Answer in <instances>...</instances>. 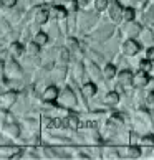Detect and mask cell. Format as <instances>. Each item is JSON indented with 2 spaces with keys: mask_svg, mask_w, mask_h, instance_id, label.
<instances>
[{
  "mask_svg": "<svg viewBox=\"0 0 154 160\" xmlns=\"http://www.w3.org/2000/svg\"><path fill=\"white\" fill-rule=\"evenodd\" d=\"M60 102H61L63 108H73V106L76 104V98H75V94H73V91L70 89V88H66V89L61 92Z\"/></svg>",
  "mask_w": 154,
  "mask_h": 160,
  "instance_id": "1",
  "label": "cell"
},
{
  "mask_svg": "<svg viewBox=\"0 0 154 160\" xmlns=\"http://www.w3.org/2000/svg\"><path fill=\"white\" fill-rule=\"evenodd\" d=\"M17 101V94L15 92H12V91H8V92H3L2 96H0V108H3V109H8L12 104H13Z\"/></svg>",
  "mask_w": 154,
  "mask_h": 160,
  "instance_id": "2",
  "label": "cell"
},
{
  "mask_svg": "<svg viewBox=\"0 0 154 160\" xmlns=\"http://www.w3.org/2000/svg\"><path fill=\"white\" fill-rule=\"evenodd\" d=\"M58 98V88L56 86H48L41 94V101L43 102H53Z\"/></svg>",
  "mask_w": 154,
  "mask_h": 160,
  "instance_id": "3",
  "label": "cell"
},
{
  "mask_svg": "<svg viewBox=\"0 0 154 160\" xmlns=\"http://www.w3.org/2000/svg\"><path fill=\"white\" fill-rule=\"evenodd\" d=\"M48 15H50V12L46 10L45 7H38L37 10H35V23H37V25H43V23H46Z\"/></svg>",
  "mask_w": 154,
  "mask_h": 160,
  "instance_id": "4",
  "label": "cell"
},
{
  "mask_svg": "<svg viewBox=\"0 0 154 160\" xmlns=\"http://www.w3.org/2000/svg\"><path fill=\"white\" fill-rule=\"evenodd\" d=\"M147 82H149V76H147V73H146V71H143V69H141L139 73L133 78V84H134V86H138V88L146 86Z\"/></svg>",
  "mask_w": 154,
  "mask_h": 160,
  "instance_id": "5",
  "label": "cell"
},
{
  "mask_svg": "<svg viewBox=\"0 0 154 160\" xmlns=\"http://www.w3.org/2000/svg\"><path fill=\"white\" fill-rule=\"evenodd\" d=\"M7 74H8V78H20V76H22V69H20V66L15 61H8V64H7Z\"/></svg>",
  "mask_w": 154,
  "mask_h": 160,
  "instance_id": "6",
  "label": "cell"
},
{
  "mask_svg": "<svg viewBox=\"0 0 154 160\" xmlns=\"http://www.w3.org/2000/svg\"><path fill=\"white\" fill-rule=\"evenodd\" d=\"M141 50V46L138 41H134V40H128L126 43H124V53L126 55H136V53H139Z\"/></svg>",
  "mask_w": 154,
  "mask_h": 160,
  "instance_id": "7",
  "label": "cell"
},
{
  "mask_svg": "<svg viewBox=\"0 0 154 160\" xmlns=\"http://www.w3.org/2000/svg\"><path fill=\"white\" fill-rule=\"evenodd\" d=\"M121 13H123L121 5L118 3V2H113V3H111V10H109L111 18H113L114 22H119V20H121Z\"/></svg>",
  "mask_w": 154,
  "mask_h": 160,
  "instance_id": "8",
  "label": "cell"
},
{
  "mask_svg": "<svg viewBox=\"0 0 154 160\" xmlns=\"http://www.w3.org/2000/svg\"><path fill=\"white\" fill-rule=\"evenodd\" d=\"M50 13H51V17H55V18L63 20V18H66V17H68V10L65 7H60V5H55V7L51 8Z\"/></svg>",
  "mask_w": 154,
  "mask_h": 160,
  "instance_id": "9",
  "label": "cell"
},
{
  "mask_svg": "<svg viewBox=\"0 0 154 160\" xmlns=\"http://www.w3.org/2000/svg\"><path fill=\"white\" fill-rule=\"evenodd\" d=\"M5 130H7L10 135H13V137H19L20 135V127L17 126L15 122H8L7 126H5Z\"/></svg>",
  "mask_w": 154,
  "mask_h": 160,
  "instance_id": "10",
  "label": "cell"
},
{
  "mask_svg": "<svg viewBox=\"0 0 154 160\" xmlns=\"http://www.w3.org/2000/svg\"><path fill=\"white\" fill-rule=\"evenodd\" d=\"M83 92H85V96H94V94H96V86H94L93 82H86V84L83 86Z\"/></svg>",
  "mask_w": 154,
  "mask_h": 160,
  "instance_id": "11",
  "label": "cell"
},
{
  "mask_svg": "<svg viewBox=\"0 0 154 160\" xmlns=\"http://www.w3.org/2000/svg\"><path fill=\"white\" fill-rule=\"evenodd\" d=\"M119 81L123 82V84H129V82H133V74H131V71H121Z\"/></svg>",
  "mask_w": 154,
  "mask_h": 160,
  "instance_id": "12",
  "label": "cell"
},
{
  "mask_svg": "<svg viewBox=\"0 0 154 160\" xmlns=\"http://www.w3.org/2000/svg\"><path fill=\"white\" fill-rule=\"evenodd\" d=\"M33 41H35V43H38V45H45L46 41H48V35L43 33V32H38V33L33 37Z\"/></svg>",
  "mask_w": 154,
  "mask_h": 160,
  "instance_id": "13",
  "label": "cell"
},
{
  "mask_svg": "<svg viewBox=\"0 0 154 160\" xmlns=\"http://www.w3.org/2000/svg\"><path fill=\"white\" fill-rule=\"evenodd\" d=\"M118 101H119V96H118V92L111 91V92L106 94V102H108V104L114 106V104H118Z\"/></svg>",
  "mask_w": 154,
  "mask_h": 160,
  "instance_id": "14",
  "label": "cell"
},
{
  "mask_svg": "<svg viewBox=\"0 0 154 160\" xmlns=\"http://www.w3.org/2000/svg\"><path fill=\"white\" fill-rule=\"evenodd\" d=\"M38 46H40V45L33 41V43H30V45L27 46V53H28L30 56H37V55H38V51H40V50H38Z\"/></svg>",
  "mask_w": 154,
  "mask_h": 160,
  "instance_id": "15",
  "label": "cell"
},
{
  "mask_svg": "<svg viewBox=\"0 0 154 160\" xmlns=\"http://www.w3.org/2000/svg\"><path fill=\"white\" fill-rule=\"evenodd\" d=\"M114 74H116V68L113 66V64H106V68H104V76L106 78L111 79Z\"/></svg>",
  "mask_w": 154,
  "mask_h": 160,
  "instance_id": "16",
  "label": "cell"
},
{
  "mask_svg": "<svg viewBox=\"0 0 154 160\" xmlns=\"http://www.w3.org/2000/svg\"><path fill=\"white\" fill-rule=\"evenodd\" d=\"M123 17H124V20L131 22V20L134 18V8H131V7L124 8V10H123Z\"/></svg>",
  "mask_w": 154,
  "mask_h": 160,
  "instance_id": "17",
  "label": "cell"
},
{
  "mask_svg": "<svg viewBox=\"0 0 154 160\" xmlns=\"http://www.w3.org/2000/svg\"><path fill=\"white\" fill-rule=\"evenodd\" d=\"M10 53H12L13 56L22 55V45H20V43H12V45H10Z\"/></svg>",
  "mask_w": 154,
  "mask_h": 160,
  "instance_id": "18",
  "label": "cell"
},
{
  "mask_svg": "<svg viewBox=\"0 0 154 160\" xmlns=\"http://www.w3.org/2000/svg\"><path fill=\"white\" fill-rule=\"evenodd\" d=\"M108 7V0H94V8L96 10H104Z\"/></svg>",
  "mask_w": 154,
  "mask_h": 160,
  "instance_id": "19",
  "label": "cell"
},
{
  "mask_svg": "<svg viewBox=\"0 0 154 160\" xmlns=\"http://www.w3.org/2000/svg\"><path fill=\"white\" fill-rule=\"evenodd\" d=\"M151 66H152V64H151V61L147 60V58H146V60H143V61L139 63V68L143 69V71H146V73H147V71L151 69Z\"/></svg>",
  "mask_w": 154,
  "mask_h": 160,
  "instance_id": "20",
  "label": "cell"
},
{
  "mask_svg": "<svg viewBox=\"0 0 154 160\" xmlns=\"http://www.w3.org/2000/svg\"><path fill=\"white\" fill-rule=\"evenodd\" d=\"M68 56H70V53H68V50H65V48H61L60 50V63H66L68 61Z\"/></svg>",
  "mask_w": 154,
  "mask_h": 160,
  "instance_id": "21",
  "label": "cell"
},
{
  "mask_svg": "<svg viewBox=\"0 0 154 160\" xmlns=\"http://www.w3.org/2000/svg\"><path fill=\"white\" fill-rule=\"evenodd\" d=\"M15 3H17V0H0V5H2V7H7V8L15 7Z\"/></svg>",
  "mask_w": 154,
  "mask_h": 160,
  "instance_id": "22",
  "label": "cell"
},
{
  "mask_svg": "<svg viewBox=\"0 0 154 160\" xmlns=\"http://www.w3.org/2000/svg\"><path fill=\"white\" fill-rule=\"evenodd\" d=\"M139 155H141V150L138 149V147H131V149H129V157L136 158V157H139Z\"/></svg>",
  "mask_w": 154,
  "mask_h": 160,
  "instance_id": "23",
  "label": "cell"
},
{
  "mask_svg": "<svg viewBox=\"0 0 154 160\" xmlns=\"http://www.w3.org/2000/svg\"><path fill=\"white\" fill-rule=\"evenodd\" d=\"M143 144L144 145H154V137L152 135H146V137H143Z\"/></svg>",
  "mask_w": 154,
  "mask_h": 160,
  "instance_id": "24",
  "label": "cell"
},
{
  "mask_svg": "<svg viewBox=\"0 0 154 160\" xmlns=\"http://www.w3.org/2000/svg\"><path fill=\"white\" fill-rule=\"evenodd\" d=\"M146 58L149 61H154V48H149V50L146 51Z\"/></svg>",
  "mask_w": 154,
  "mask_h": 160,
  "instance_id": "25",
  "label": "cell"
},
{
  "mask_svg": "<svg viewBox=\"0 0 154 160\" xmlns=\"http://www.w3.org/2000/svg\"><path fill=\"white\" fill-rule=\"evenodd\" d=\"M75 73H76V78H80V76L83 74V66H81V64H76V69H75Z\"/></svg>",
  "mask_w": 154,
  "mask_h": 160,
  "instance_id": "26",
  "label": "cell"
},
{
  "mask_svg": "<svg viewBox=\"0 0 154 160\" xmlns=\"http://www.w3.org/2000/svg\"><path fill=\"white\" fill-rule=\"evenodd\" d=\"M139 32V25H131L129 27V33H138Z\"/></svg>",
  "mask_w": 154,
  "mask_h": 160,
  "instance_id": "27",
  "label": "cell"
},
{
  "mask_svg": "<svg viewBox=\"0 0 154 160\" xmlns=\"http://www.w3.org/2000/svg\"><path fill=\"white\" fill-rule=\"evenodd\" d=\"M147 102L154 104V92H149V96H147Z\"/></svg>",
  "mask_w": 154,
  "mask_h": 160,
  "instance_id": "28",
  "label": "cell"
},
{
  "mask_svg": "<svg viewBox=\"0 0 154 160\" xmlns=\"http://www.w3.org/2000/svg\"><path fill=\"white\" fill-rule=\"evenodd\" d=\"M2 71H3V64H2V61H0V78H2Z\"/></svg>",
  "mask_w": 154,
  "mask_h": 160,
  "instance_id": "29",
  "label": "cell"
}]
</instances>
